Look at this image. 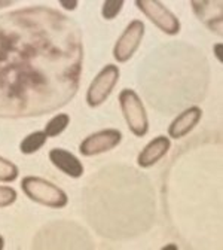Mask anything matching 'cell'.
Here are the masks:
<instances>
[{"label": "cell", "instance_id": "30bf717a", "mask_svg": "<svg viewBox=\"0 0 223 250\" xmlns=\"http://www.w3.org/2000/svg\"><path fill=\"white\" fill-rule=\"evenodd\" d=\"M170 147H171V142H170L168 137H165V136H158V137H155L139 153V156H137V164L142 168L153 167L156 163H159L167 155V152L170 150Z\"/></svg>", "mask_w": 223, "mask_h": 250}, {"label": "cell", "instance_id": "d6986e66", "mask_svg": "<svg viewBox=\"0 0 223 250\" xmlns=\"http://www.w3.org/2000/svg\"><path fill=\"white\" fill-rule=\"evenodd\" d=\"M14 2H11V0H6V2H2V0H0V8H5V6H11Z\"/></svg>", "mask_w": 223, "mask_h": 250}, {"label": "cell", "instance_id": "7a4b0ae2", "mask_svg": "<svg viewBox=\"0 0 223 250\" xmlns=\"http://www.w3.org/2000/svg\"><path fill=\"white\" fill-rule=\"evenodd\" d=\"M21 189L27 198L49 208H64L69 204L67 194L55 183L42 177H24L21 180Z\"/></svg>", "mask_w": 223, "mask_h": 250}, {"label": "cell", "instance_id": "2e32d148", "mask_svg": "<svg viewBox=\"0 0 223 250\" xmlns=\"http://www.w3.org/2000/svg\"><path fill=\"white\" fill-rule=\"evenodd\" d=\"M18 198V194L11 186H0V208L12 206Z\"/></svg>", "mask_w": 223, "mask_h": 250}, {"label": "cell", "instance_id": "9a60e30c", "mask_svg": "<svg viewBox=\"0 0 223 250\" xmlns=\"http://www.w3.org/2000/svg\"><path fill=\"white\" fill-rule=\"evenodd\" d=\"M123 8V0H106L101 8L104 20H115Z\"/></svg>", "mask_w": 223, "mask_h": 250}, {"label": "cell", "instance_id": "8992f818", "mask_svg": "<svg viewBox=\"0 0 223 250\" xmlns=\"http://www.w3.org/2000/svg\"><path fill=\"white\" fill-rule=\"evenodd\" d=\"M144 24L140 20H134L125 27L113 48V57L118 62H126L131 60L144 38Z\"/></svg>", "mask_w": 223, "mask_h": 250}, {"label": "cell", "instance_id": "e0dca14e", "mask_svg": "<svg viewBox=\"0 0 223 250\" xmlns=\"http://www.w3.org/2000/svg\"><path fill=\"white\" fill-rule=\"evenodd\" d=\"M58 3L67 11H75L79 5V2H76V0H73V2H70V0H58Z\"/></svg>", "mask_w": 223, "mask_h": 250}, {"label": "cell", "instance_id": "8fae6325", "mask_svg": "<svg viewBox=\"0 0 223 250\" xmlns=\"http://www.w3.org/2000/svg\"><path fill=\"white\" fill-rule=\"evenodd\" d=\"M190 6L211 31L222 36V2H190Z\"/></svg>", "mask_w": 223, "mask_h": 250}, {"label": "cell", "instance_id": "277c9868", "mask_svg": "<svg viewBox=\"0 0 223 250\" xmlns=\"http://www.w3.org/2000/svg\"><path fill=\"white\" fill-rule=\"evenodd\" d=\"M121 72L118 66L107 64L104 66L100 73L94 78L88 91H86V103L89 107H99L101 106L109 97L112 91L115 89L119 81Z\"/></svg>", "mask_w": 223, "mask_h": 250}, {"label": "cell", "instance_id": "6da1fadb", "mask_svg": "<svg viewBox=\"0 0 223 250\" xmlns=\"http://www.w3.org/2000/svg\"><path fill=\"white\" fill-rule=\"evenodd\" d=\"M83 43L78 24L48 6L0 15V118L52 113L79 89Z\"/></svg>", "mask_w": 223, "mask_h": 250}, {"label": "cell", "instance_id": "44dd1931", "mask_svg": "<svg viewBox=\"0 0 223 250\" xmlns=\"http://www.w3.org/2000/svg\"><path fill=\"white\" fill-rule=\"evenodd\" d=\"M167 249H177V246H174V244H170V246H165V247H164V250H167Z\"/></svg>", "mask_w": 223, "mask_h": 250}, {"label": "cell", "instance_id": "4fadbf2b", "mask_svg": "<svg viewBox=\"0 0 223 250\" xmlns=\"http://www.w3.org/2000/svg\"><path fill=\"white\" fill-rule=\"evenodd\" d=\"M70 124V116L67 113H57L48 124L45 125V134L48 137H57L61 133H64V130L69 127Z\"/></svg>", "mask_w": 223, "mask_h": 250}, {"label": "cell", "instance_id": "5bb4252c", "mask_svg": "<svg viewBox=\"0 0 223 250\" xmlns=\"http://www.w3.org/2000/svg\"><path fill=\"white\" fill-rule=\"evenodd\" d=\"M18 174H20L18 167L12 161L0 156V182H5V183L14 182L17 180Z\"/></svg>", "mask_w": 223, "mask_h": 250}, {"label": "cell", "instance_id": "ffe728a7", "mask_svg": "<svg viewBox=\"0 0 223 250\" xmlns=\"http://www.w3.org/2000/svg\"><path fill=\"white\" fill-rule=\"evenodd\" d=\"M5 247V240H3V237L0 235V250H2Z\"/></svg>", "mask_w": 223, "mask_h": 250}, {"label": "cell", "instance_id": "3957f363", "mask_svg": "<svg viewBox=\"0 0 223 250\" xmlns=\"http://www.w3.org/2000/svg\"><path fill=\"white\" fill-rule=\"evenodd\" d=\"M119 106L126 124H128L130 131L137 137L146 136L149 131V119L143 102L137 96V92L130 88L122 89L119 92Z\"/></svg>", "mask_w": 223, "mask_h": 250}, {"label": "cell", "instance_id": "ba28073f", "mask_svg": "<svg viewBox=\"0 0 223 250\" xmlns=\"http://www.w3.org/2000/svg\"><path fill=\"white\" fill-rule=\"evenodd\" d=\"M203 118V110L198 106H190L183 110L168 127V136L171 139H182L192 131Z\"/></svg>", "mask_w": 223, "mask_h": 250}, {"label": "cell", "instance_id": "5b68a950", "mask_svg": "<svg viewBox=\"0 0 223 250\" xmlns=\"http://www.w3.org/2000/svg\"><path fill=\"white\" fill-rule=\"evenodd\" d=\"M136 5L143 12V15L149 18V21L153 22L164 33L174 36L180 31L182 25L179 18L161 2H156V0H137Z\"/></svg>", "mask_w": 223, "mask_h": 250}, {"label": "cell", "instance_id": "9c48e42d", "mask_svg": "<svg viewBox=\"0 0 223 250\" xmlns=\"http://www.w3.org/2000/svg\"><path fill=\"white\" fill-rule=\"evenodd\" d=\"M49 161L54 164V167H57L60 171H62L66 176L78 179L81 176H83V164L79 161V158L76 155H73L72 152L61 149V147H55L49 150Z\"/></svg>", "mask_w": 223, "mask_h": 250}, {"label": "cell", "instance_id": "52a82bcc", "mask_svg": "<svg viewBox=\"0 0 223 250\" xmlns=\"http://www.w3.org/2000/svg\"><path fill=\"white\" fill-rule=\"evenodd\" d=\"M122 142V133L116 128L100 130L94 134H89L79 145V152L83 156H94L104 152H109L119 146Z\"/></svg>", "mask_w": 223, "mask_h": 250}, {"label": "cell", "instance_id": "7c38bea8", "mask_svg": "<svg viewBox=\"0 0 223 250\" xmlns=\"http://www.w3.org/2000/svg\"><path fill=\"white\" fill-rule=\"evenodd\" d=\"M46 140H48V136L45 134V131H35L28 134L27 137H24V140L20 143V150L24 155H31L41 150L45 146Z\"/></svg>", "mask_w": 223, "mask_h": 250}, {"label": "cell", "instance_id": "ac0fdd59", "mask_svg": "<svg viewBox=\"0 0 223 250\" xmlns=\"http://www.w3.org/2000/svg\"><path fill=\"white\" fill-rule=\"evenodd\" d=\"M213 49H214V54H216L217 60L219 61H223V58H222V43H216Z\"/></svg>", "mask_w": 223, "mask_h": 250}]
</instances>
